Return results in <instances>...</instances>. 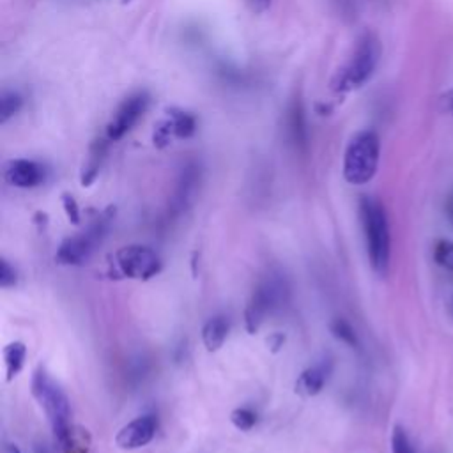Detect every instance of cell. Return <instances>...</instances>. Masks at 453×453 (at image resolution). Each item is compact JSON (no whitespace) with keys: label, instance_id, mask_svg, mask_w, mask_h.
I'll return each mask as SVG.
<instances>
[{"label":"cell","instance_id":"cell-28","mask_svg":"<svg viewBox=\"0 0 453 453\" xmlns=\"http://www.w3.org/2000/svg\"><path fill=\"white\" fill-rule=\"evenodd\" d=\"M444 212H446V216H448L449 225L453 226V195L448 196V200H446V203H444Z\"/></svg>","mask_w":453,"mask_h":453},{"label":"cell","instance_id":"cell-11","mask_svg":"<svg viewBox=\"0 0 453 453\" xmlns=\"http://www.w3.org/2000/svg\"><path fill=\"white\" fill-rule=\"evenodd\" d=\"M333 372V363L331 359H320L315 365L308 366L306 370H303L294 384V391L296 395L303 396V398H310L319 395L326 382L329 380V375Z\"/></svg>","mask_w":453,"mask_h":453},{"label":"cell","instance_id":"cell-4","mask_svg":"<svg viewBox=\"0 0 453 453\" xmlns=\"http://www.w3.org/2000/svg\"><path fill=\"white\" fill-rule=\"evenodd\" d=\"M380 140L373 129L356 133L343 154V179L352 186L368 184L379 168Z\"/></svg>","mask_w":453,"mask_h":453},{"label":"cell","instance_id":"cell-7","mask_svg":"<svg viewBox=\"0 0 453 453\" xmlns=\"http://www.w3.org/2000/svg\"><path fill=\"white\" fill-rule=\"evenodd\" d=\"M110 265L111 274L119 278L147 281L161 271V258L149 246L131 244L117 250L111 257Z\"/></svg>","mask_w":453,"mask_h":453},{"label":"cell","instance_id":"cell-16","mask_svg":"<svg viewBox=\"0 0 453 453\" xmlns=\"http://www.w3.org/2000/svg\"><path fill=\"white\" fill-rule=\"evenodd\" d=\"M27 357V347L21 342H12L4 349V363H5V379L11 382L23 368Z\"/></svg>","mask_w":453,"mask_h":453},{"label":"cell","instance_id":"cell-14","mask_svg":"<svg viewBox=\"0 0 453 453\" xmlns=\"http://www.w3.org/2000/svg\"><path fill=\"white\" fill-rule=\"evenodd\" d=\"M108 143H110V140L104 136V138H99V140H96L94 143H92V147H90V154H88V159H87V163H85V166H83V172H81V186H90L94 180H96V177H97V173H99V170H101V165H103V159H104V156H106V149H108Z\"/></svg>","mask_w":453,"mask_h":453},{"label":"cell","instance_id":"cell-21","mask_svg":"<svg viewBox=\"0 0 453 453\" xmlns=\"http://www.w3.org/2000/svg\"><path fill=\"white\" fill-rule=\"evenodd\" d=\"M230 421L232 425L237 428V430H242V432H248L255 426L257 423V414L248 409V407H239V409H234L232 414H230Z\"/></svg>","mask_w":453,"mask_h":453},{"label":"cell","instance_id":"cell-8","mask_svg":"<svg viewBox=\"0 0 453 453\" xmlns=\"http://www.w3.org/2000/svg\"><path fill=\"white\" fill-rule=\"evenodd\" d=\"M149 101L150 99L147 92H136L126 97L117 108V111L113 113V117L110 119V122L106 124L104 136L110 142H117L122 136H126L133 129V126L140 120V117L147 111Z\"/></svg>","mask_w":453,"mask_h":453},{"label":"cell","instance_id":"cell-30","mask_svg":"<svg viewBox=\"0 0 453 453\" xmlns=\"http://www.w3.org/2000/svg\"><path fill=\"white\" fill-rule=\"evenodd\" d=\"M34 451H35V453H50V451H48V448H46L44 444H35Z\"/></svg>","mask_w":453,"mask_h":453},{"label":"cell","instance_id":"cell-3","mask_svg":"<svg viewBox=\"0 0 453 453\" xmlns=\"http://www.w3.org/2000/svg\"><path fill=\"white\" fill-rule=\"evenodd\" d=\"M380 55H382V46L377 34L365 32L357 39L356 48L350 58L347 60V64L342 69H338V73L334 74L331 81V88L338 94H347L361 88L375 74Z\"/></svg>","mask_w":453,"mask_h":453},{"label":"cell","instance_id":"cell-6","mask_svg":"<svg viewBox=\"0 0 453 453\" xmlns=\"http://www.w3.org/2000/svg\"><path fill=\"white\" fill-rule=\"evenodd\" d=\"M113 209H106L101 216L96 218L94 223L85 232H80L78 235L67 237L60 242L55 260L62 265H81L83 262L88 260L92 251L96 250L97 244L104 239L110 221L113 219Z\"/></svg>","mask_w":453,"mask_h":453},{"label":"cell","instance_id":"cell-25","mask_svg":"<svg viewBox=\"0 0 453 453\" xmlns=\"http://www.w3.org/2000/svg\"><path fill=\"white\" fill-rule=\"evenodd\" d=\"M439 106H441L442 113L453 117V88H449V90H446V92L441 94V97H439Z\"/></svg>","mask_w":453,"mask_h":453},{"label":"cell","instance_id":"cell-9","mask_svg":"<svg viewBox=\"0 0 453 453\" xmlns=\"http://www.w3.org/2000/svg\"><path fill=\"white\" fill-rule=\"evenodd\" d=\"M156 430L157 419L152 414L134 418L117 432L115 444L120 449H138L154 439Z\"/></svg>","mask_w":453,"mask_h":453},{"label":"cell","instance_id":"cell-27","mask_svg":"<svg viewBox=\"0 0 453 453\" xmlns=\"http://www.w3.org/2000/svg\"><path fill=\"white\" fill-rule=\"evenodd\" d=\"M250 4L255 12H264L271 5V0H250Z\"/></svg>","mask_w":453,"mask_h":453},{"label":"cell","instance_id":"cell-18","mask_svg":"<svg viewBox=\"0 0 453 453\" xmlns=\"http://www.w3.org/2000/svg\"><path fill=\"white\" fill-rule=\"evenodd\" d=\"M434 262L448 273H453V241L437 239L432 250Z\"/></svg>","mask_w":453,"mask_h":453},{"label":"cell","instance_id":"cell-24","mask_svg":"<svg viewBox=\"0 0 453 453\" xmlns=\"http://www.w3.org/2000/svg\"><path fill=\"white\" fill-rule=\"evenodd\" d=\"M16 271L14 267L4 258L2 264H0V287L2 288H9L12 285H16Z\"/></svg>","mask_w":453,"mask_h":453},{"label":"cell","instance_id":"cell-22","mask_svg":"<svg viewBox=\"0 0 453 453\" xmlns=\"http://www.w3.org/2000/svg\"><path fill=\"white\" fill-rule=\"evenodd\" d=\"M391 453H416L412 441L409 439L403 426L395 425L391 434Z\"/></svg>","mask_w":453,"mask_h":453},{"label":"cell","instance_id":"cell-20","mask_svg":"<svg viewBox=\"0 0 453 453\" xmlns=\"http://www.w3.org/2000/svg\"><path fill=\"white\" fill-rule=\"evenodd\" d=\"M329 327H331L333 336L338 338L342 343H345V345H349V347H357V343H359V342H357V334H356L354 327H352L347 320H343V319H334Z\"/></svg>","mask_w":453,"mask_h":453},{"label":"cell","instance_id":"cell-12","mask_svg":"<svg viewBox=\"0 0 453 453\" xmlns=\"http://www.w3.org/2000/svg\"><path fill=\"white\" fill-rule=\"evenodd\" d=\"M287 134L296 149L304 150L308 143V129H306V117L304 108L299 99H294L288 106L287 113Z\"/></svg>","mask_w":453,"mask_h":453},{"label":"cell","instance_id":"cell-23","mask_svg":"<svg viewBox=\"0 0 453 453\" xmlns=\"http://www.w3.org/2000/svg\"><path fill=\"white\" fill-rule=\"evenodd\" d=\"M62 207H64V211H65L67 219H69L73 225H78V223H80V207H78V203H76V200H74L73 195H69V193H64V195H62Z\"/></svg>","mask_w":453,"mask_h":453},{"label":"cell","instance_id":"cell-17","mask_svg":"<svg viewBox=\"0 0 453 453\" xmlns=\"http://www.w3.org/2000/svg\"><path fill=\"white\" fill-rule=\"evenodd\" d=\"M168 124L177 138H189L196 131V120L191 113L180 111V110H170L168 113Z\"/></svg>","mask_w":453,"mask_h":453},{"label":"cell","instance_id":"cell-31","mask_svg":"<svg viewBox=\"0 0 453 453\" xmlns=\"http://www.w3.org/2000/svg\"><path fill=\"white\" fill-rule=\"evenodd\" d=\"M449 311H451V315H453V299H451V303H449Z\"/></svg>","mask_w":453,"mask_h":453},{"label":"cell","instance_id":"cell-5","mask_svg":"<svg viewBox=\"0 0 453 453\" xmlns=\"http://www.w3.org/2000/svg\"><path fill=\"white\" fill-rule=\"evenodd\" d=\"M288 299V285L281 274L265 276L253 290L246 310H244V327L250 334H255L267 315L281 308Z\"/></svg>","mask_w":453,"mask_h":453},{"label":"cell","instance_id":"cell-2","mask_svg":"<svg viewBox=\"0 0 453 453\" xmlns=\"http://www.w3.org/2000/svg\"><path fill=\"white\" fill-rule=\"evenodd\" d=\"M359 218L365 234L366 253L372 269L384 276L389 269L391 258V234L389 221L382 202L375 196L365 195L359 198Z\"/></svg>","mask_w":453,"mask_h":453},{"label":"cell","instance_id":"cell-13","mask_svg":"<svg viewBox=\"0 0 453 453\" xmlns=\"http://www.w3.org/2000/svg\"><path fill=\"white\" fill-rule=\"evenodd\" d=\"M228 319L225 315H214L211 317L203 327H202V342L209 352H216L223 347L226 336H228Z\"/></svg>","mask_w":453,"mask_h":453},{"label":"cell","instance_id":"cell-15","mask_svg":"<svg viewBox=\"0 0 453 453\" xmlns=\"http://www.w3.org/2000/svg\"><path fill=\"white\" fill-rule=\"evenodd\" d=\"M198 168L196 165H188L180 177H179V184H177V189H175V195H173V209L175 211H180L188 202H189V196L193 195V189L196 186V180H198Z\"/></svg>","mask_w":453,"mask_h":453},{"label":"cell","instance_id":"cell-10","mask_svg":"<svg viewBox=\"0 0 453 453\" xmlns=\"http://www.w3.org/2000/svg\"><path fill=\"white\" fill-rule=\"evenodd\" d=\"M4 177L11 186L28 189L44 182L46 168L32 159H11L5 165Z\"/></svg>","mask_w":453,"mask_h":453},{"label":"cell","instance_id":"cell-29","mask_svg":"<svg viewBox=\"0 0 453 453\" xmlns=\"http://www.w3.org/2000/svg\"><path fill=\"white\" fill-rule=\"evenodd\" d=\"M4 453H21L19 448L16 444H5L4 446Z\"/></svg>","mask_w":453,"mask_h":453},{"label":"cell","instance_id":"cell-1","mask_svg":"<svg viewBox=\"0 0 453 453\" xmlns=\"http://www.w3.org/2000/svg\"><path fill=\"white\" fill-rule=\"evenodd\" d=\"M32 395L44 409L60 451L69 453L74 448L76 439L71 426V407L65 393L42 368H39L32 377Z\"/></svg>","mask_w":453,"mask_h":453},{"label":"cell","instance_id":"cell-26","mask_svg":"<svg viewBox=\"0 0 453 453\" xmlns=\"http://www.w3.org/2000/svg\"><path fill=\"white\" fill-rule=\"evenodd\" d=\"M283 343H285V334L283 333H273L267 338V347H269L271 352H278L283 347Z\"/></svg>","mask_w":453,"mask_h":453},{"label":"cell","instance_id":"cell-19","mask_svg":"<svg viewBox=\"0 0 453 453\" xmlns=\"http://www.w3.org/2000/svg\"><path fill=\"white\" fill-rule=\"evenodd\" d=\"M23 106V99L14 90H5L0 99V122L5 124L11 117H14Z\"/></svg>","mask_w":453,"mask_h":453}]
</instances>
